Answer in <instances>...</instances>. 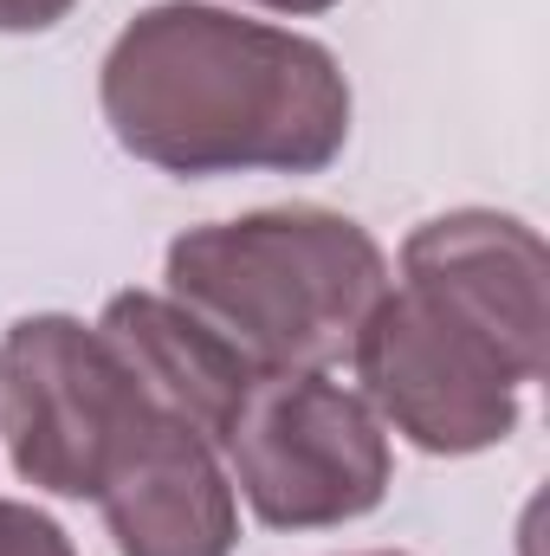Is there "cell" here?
Masks as SVG:
<instances>
[{
	"label": "cell",
	"instance_id": "obj_1",
	"mask_svg": "<svg viewBox=\"0 0 550 556\" xmlns=\"http://www.w3.org/2000/svg\"><path fill=\"white\" fill-rule=\"evenodd\" d=\"M111 137L162 175H317L350 142V78L330 46L208 0H155L98 72Z\"/></svg>",
	"mask_w": 550,
	"mask_h": 556
},
{
	"label": "cell",
	"instance_id": "obj_2",
	"mask_svg": "<svg viewBox=\"0 0 550 556\" xmlns=\"http://www.w3.org/2000/svg\"><path fill=\"white\" fill-rule=\"evenodd\" d=\"M162 278L168 298L227 337L253 369L330 376L389 291V260L350 214L260 207L240 220L188 227L168 247Z\"/></svg>",
	"mask_w": 550,
	"mask_h": 556
},
{
	"label": "cell",
	"instance_id": "obj_3",
	"mask_svg": "<svg viewBox=\"0 0 550 556\" xmlns=\"http://www.w3.org/2000/svg\"><path fill=\"white\" fill-rule=\"evenodd\" d=\"M155 395L124 350L65 311L7 324L0 337V433L26 485L52 498H98Z\"/></svg>",
	"mask_w": 550,
	"mask_h": 556
},
{
	"label": "cell",
	"instance_id": "obj_4",
	"mask_svg": "<svg viewBox=\"0 0 550 556\" xmlns=\"http://www.w3.org/2000/svg\"><path fill=\"white\" fill-rule=\"evenodd\" d=\"M227 479L266 531L357 525L389 498V433L330 376H260L221 433Z\"/></svg>",
	"mask_w": 550,
	"mask_h": 556
},
{
	"label": "cell",
	"instance_id": "obj_5",
	"mask_svg": "<svg viewBox=\"0 0 550 556\" xmlns=\"http://www.w3.org/2000/svg\"><path fill=\"white\" fill-rule=\"evenodd\" d=\"M350 363L376 420H389L414 453L466 459L518 433V415H525L518 363L479 324H466L460 311H447L414 285L376 298Z\"/></svg>",
	"mask_w": 550,
	"mask_h": 556
},
{
	"label": "cell",
	"instance_id": "obj_6",
	"mask_svg": "<svg viewBox=\"0 0 550 556\" xmlns=\"http://www.w3.org/2000/svg\"><path fill=\"white\" fill-rule=\"evenodd\" d=\"M402 285L479 324L525 382L545 376V240L499 207H453L402 240Z\"/></svg>",
	"mask_w": 550,
	"mask_h": 556
},
{
	"label": "cell",
	"instance_id": "obj_7",
	"mask_svg": "<svg viewBox=\"0 0 550 556\" xmlns=\"http://www.w3.org/2000/svg\"><path fill=\"white\" fill-rule=\"evenodd\" d=\"M91 505L117 556H234L240 544V492L221 453L162 402L142 415Z\"/></svg>",
	"mask_w": 550,
	"mask_h": 556
},
{
	"label": "cell",
	"instance_id": "obj_8",
	"mask_svg": "<svg viewBox=\"0 0 550 556\" xmlns=\"http://www.w3.org/2000/svg\"><path fill=\"white\" fill-rule=\"evenodd\" d=\"M98 330L124 350V363L142 376V389L162 408H175L214 453H221L227 420L240 415L247 389L266 376L227 337H214L195 311H182L168 291H117L104 304Z\"/></svg>",
	"mask_w": 550,
	"mask_h": 556
},
{
	"label": "cell",
	"instance_id": "obj_9",
	"mask_svg": "<svg viewBox=\"0 0 550 556\" xmlns=\"http://www.w3.org/2000/svg\"><path fill=\"white\" fill-rule=\"evenodd\" d=\"M0 556H78L65 525L20 505V498H0Z\"/></svg>",
	"mask_w": 550,
	"mask_h": 556
},
{
	"label": "cell",
	"instance_id": "obj_10",
	"mask_svg": "<svg viewBox=\"0 0 550 556\" xmlns=\"http://www.w3.org/2000/svg\"><path fill=\"white\" fill-rule=\"evenodd\" d=\"M78 0H0V33H46L72 13Z\"/></svg>",
	"mask_w": 550,
	"mask_h": 556
},
{
	"label": "cell",
	"instance_id": "obj_11",
	"mask_svg": "<svg viewBox=\"0 0 550 556\" xmlns=\"http://www.w3.org/2000/svg\"><path fill=\"white\" fill-rule=\"evenodd\" d=\"M247 7H273V13H330L337 0H247Z\"/></svg>",
	"mask_w": 550,
	"mask_h": 556
},
{
	"label": "cell",
	"instance_id": "obj_12",
	"mask_svg": "<svg viewBox=\"0 0 550 556\" xmlns=\"http://www.w3.org/2000/svg\"><path fill=\"white\" fill-rule=\"evenodd\" d=\"M370 556H402V551H370Z\"/></svg>",
	"mask_w": 550,
	"mask_h": 556
}]
</instances>
